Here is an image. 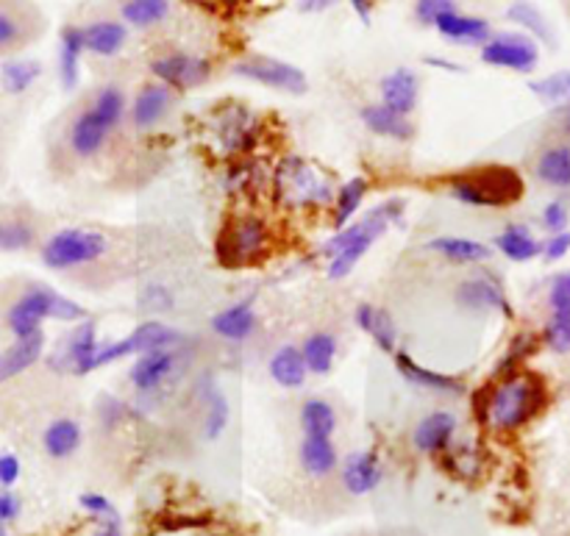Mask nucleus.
Masks as SVG:
<instances>
[{
    "label": "nucleus",
    "instance_id": "21",
    "mask_svg": "<svg viewBox=\"0 0 570 536\" xmlns=\"http://www.w3.org/2000/svg\"><path fill=\"white\" fill-rule=\"evenodd\" d=\"M256 326H259V320H256L254 300L250 298L226 306V309L212 317V331L226 339V343H248L256 334Z\"/></svg>",
    "mask_w": 570,
    "mask_h": 536
},
{
    "label": "nucleus",
    "instance_id": "11",
    "mask_svg": "<svg viewBox=\"0 0 570 536\" xmlns=\"http://www.w3.org/2000/svg\"><path fill=\"white\" fill-rule=\"evenodd\" d=\"M150 72L156 81L170 89H195L204 87L212 78V61L204 56L176 50V53H165L150 61Z\"/></svg>",
    "mask_w": 570,
    "mask_h": 536
},
{
    "label": "nucleus",
    "instance_id": "32",
    "mask_svg": "<svg viewBox=\"0 0 570 536\" xmlns=\"http://www.w3.org/2000/svg\"><path fill=\"white\" fill-rule=\"evenodd\" d=\"M495 248H499V254H504L510 261H518V265L543 256V242L534 237L532 228L518 226V222L507 226L504 231L495 237Z\"/></svg>",
    "mask_w": 570,
    "mask_h": 536
},
{
    "label": "nucleus",
    "instance_id": "8",
    "mask_svg": "<svg viewBox=\"0 0 570 536\" xmlns=\"http://www.w3.org/2000/svg\"><path fill=\"white\" fill-rule=\"evenodd\" d=\"M482 61L499 70H512L529 76L540 64V44L529 33H493L488 44H482Z\"/></svg>",
    "mask_w": 570,
    "mask_h": 536
},
{
    "label": "nucleus",
    "instance_id": "59",
    "mask_svg": "<svg viewBox=\"0 0 570 536\" xmlns=\"http://www.w3.org/2000/svg\"><path fill=\"white\" fill-rule=\"evenodd\" d=\"M560 128H562V133H566V137H570V103L568 106H560Z\"/></svg>",
    "mask_w": 570,
    "mask_h": 536
},
{
    "label": "nucleus",
    "instance_id": "40",
    "mask_svg": "<svg viewBox=\"0 0 570 536\" xmlns=\"http://www.w3.org/2000/svg\"><path fill=\"white\" fill-rule=\"evenodd\" d=\"M170 0H126L120 6V17L131 28H154L170 17Z\"/></svg>",
    "mask_w": 570,
    "mask_h": 536
},
{
    "label": "nucleus",
    "instance_id": "30",
    "mask_svg": "<svg viewBox=\"0 0 570 536\" xmlns=\"http://www.w3.org/2000/svg\"><path fill=\"white\" fill-rule=\"evenodd\" d=\"M42 350L45 334H37V337L28 339H14V343L0 354V384L11 381V378H17L20 373H26L28 367L37 365V361L42 359Z\"/></svg>",
    "mask_w": 570,
    "mask_h": 536
},
{
    "label": "nucleus",
    "instance_id": "42",
    "mask_svg": "<svg viewBox=\"0 0 570 536\" xmlns=\"http://www.w3.org/2000/svg\"><path fill=\"white\" fill-rule=\"evenodd\" d=\"M534 95H538L543 103L549 106H568L570 103V70H560V72H551V76L538 78V81L529 83Z\"/></svg>",
    "mask_w": 570,
    "mask_h": 536
},
{
    "label": "nucleus",
    "instance_id": "23",
    "mask_svg": "<svg viewBox=\"0 0 570 536\" xmlns=\"http://www.w3.org/2000/svg\"><path fill=\"white\" fill-rule=\"evenodd\" d=\"M298 461L306 476L328 478L334 470H340L343 459L337 454V445L332 437H304L298 448Z\"/></svg>",
    "mask_w": 570,
    "mask_h": 536
},
{
    "label": "nucleus",
    "instance_id": "27",
    "mask_svg": "<svg viewBox=\"0 0 570 536\" xmlns=\"http://www.w3.org/2000/svg\"><path fill=\"white\" fill-rule=\"evenodd\" d=\"M354 320L356 326L376 343L379 350L395 356V350H399V328H395L393 317H390L387 311L376 309V306L371 304H362L360 309H356Z\"/></svg>",
    "mask_w": 570,
    "mask_h": 536
},
{
    "label": "nucleus",
    "instance_id": "24",
    "mask_svg": "<svg viewBox=\"0 0 570 536\" xmlns=\"http://www.w3.org/2000/svg\"><path fill=\"white\" fill-rule=\"evenodd\" d=\"M434 28H438L449 42L456 44H479V48H482V44H488L490 39H493V28H490V22L484 20V17L460 14V11L445 14Z\"/></svg>",
    "mask_w": 570,
    "mask_h": 536
},
{
    "label": "nucleus",
    "instance_id": "41",
    "mask_svg": "<svg viewBox=\"0 0 570 536\" xmlns=\"http://www.w3.org/2000/svg\"><path fill=\"white\" fill-rule=\"evenodd\" d=\"M42 76V67L33 59H14L6 61L3 70H0V83L9 95H22L37 83V78Z\"/></svg>",
    "mask_w": 570,
    "mask_h": 536
},
{
    "label": "nucleus",
    "instance_id": "20",
    "mask_svg": "<svg viewBox=\"0 0 570 536\" xmlns=\"http://www.w3.org/2000/svg\"><path fill=\"white\" fill-rule=\"evenodd\" d=\"M111 133L115 131L92 109L78 111V117L70 126V150L78 159H92V156H98L104 150Z\"/></svg>",
    "mask_w": 570,
    "mask_h": 536
},
{
    "label": "nucleus",
    "instance_id": "39",
    "mask_svg": "<svg viewBox=\"0 0 570 536\" xmlns=\"http://www.w3.org/2000/svg\"><path fill=\"white\" fill-rule=\"evenodd\" d=\"M507 20L521 26L523 33H529V37L538 39V42L554 44V31H551L549 20H546L543 11L534 3H529V0H515V3L507 9Z\"/></svg>",
    "mask_w": 570,
    "mask_h": 536
},
{
    "label": "nucleus",
    "instance_id": "61",
    "mask_svg": "<svg viewBox=\"0 0 570 536\" xmlns=\"http://www.w3.org/2000/svg\"><path fill=\"white\" fill-rule=\"evenodd\" d=\"M3 228H6V222L0 220V239H3Z\"/></svg>",
    "mask_w": 570,
    "mask_h": 536
},
{
    "label": "nucleus",
    "instance_id": "4",
    "mask_svg": "<svg viewBox=\"0 0 570 536\" xmlns=\"http://www.w3.org/2000/svg\"><path fill=\"white\" fill-rule=\"evenodd\" d=\"M271 248V231L256 215H237L223 226L217 237V261L223 267H250Z\"/></svg>",
    "mask_w": 570,
    "mask_h": 536
},
{
    "label": "nucleus",
    "instance_id": "12",
    "mask_svg": "<svg viewBox=\"0 0 570 536\" xmlns=\"http://www.w3.org/2000/svg\"><path fill=\"white\" fill-rule=\"evenodd\" d=\"M98 331H95L92 320H83L72 328L67 343L61 345L59 356L50 365L61 373H72V376H87L95 370V359H98Z\"/></svg>",
    "mask_w": 570,
    "mask_h": 536
},
{
    "label": "nucleus",
    "instance_id": "29",
    "mask_svg": "<svg viewBox=\"0 0 570 536\" xmlns=\"http://www.w3.org/2000/svg\"><path fill=\"white\" fill-rule=\"evenodd\" d=\"M81 439H83L81 426H78L72 417H56V420L45 428L42 448L53 461H65V459H70V456L78 454V448H81Z\"/></svg>",
    "mask_w": 570,
    "mask_h": 536
},
{
    "label": "nucleus",
    "instance_id": "51",
    "mask_svg": "<svg viewBox=\"0 0 570 536\" xmlns=\"http://www.w3.org/2000/svg\"><path fill=\"white\" fill-rule=\"evenodd\" d=\"M570 254V231L549 234V239H543V259L546 261H560Z\"/></svg>",
    "mask_w": 570,
    "mask_h": 536
},
{
    "label": "nucleus",
    "instance_id": "31",
    "mask_svg": "<svg viewBox=\"0 0 570 536\" xmlns=\"http://www.w3.org/2000/svg\"><path fill=\"white\" fill-rule=\"evenodd\" d=\"M309 376V367H306L304 354H301L298 345H282V348L273 354L271 359V378L282 389H301Z\"/></svg>",
    "mask_w": 570,
    "mask_h": 536
},
{
    "label": "nucleus",
    "instance_id": "58",
    "mask_svg": "<svg viewBox=\"0 0 570 536\" xmlns=\"http://www.w3.org/2000/svg\"><path fill=\"white\" fill-rule=\"evenodd\" d=\"M426 64L429 67H443V70H451V72H462L460 64H451L449 59H438V56H429Z\"/></svg>",
    "mask_w": 570,
    "mask_h": 536
},
{
    "label": "nucleus",
    "instance_id": "56",
    "mask_svg": "<svg viewBox=\"0 0 570 536\" xmlns=\"http://www.w3.org/2000/svg\"><path fill=\"white\" fill-rule=\"evenodd\" d=\"M351 6H354V11H356V17H360L362 22H371V0H348Z\"/></svg>",
    "mask_w": 570,
    "mask_h": 536
},
{
    "label": "nucleus",
    "instance_id": "60",
    "mask_svg": "<svg viewBox=\"0 0 570 536\" xmlns=\"http://www.w3.org/2000/svg\"><path fill=\"white\" fill-rule=\"evenodd\" d=\"M195 3H200V6H220V3H226V0H195Z\"/></svg>",
    "mask_w": 570,
    "mask_h": 536
},
{
    "label": "nucleus",
    "instance_id": "14",
    "mask_svg": "<svg viewBox=\"0 0 570 536\" xmlns=\"http://www.w3.org/2000/svg\"><path fill=\"white\" fill-rule=\"evenodd\" d=\"M217 145L223 148V153L228 156H245L254 150L256 139H259V126H256L254 115L243 106H234L220 115L215 126Z\"/></svg>",
    "mask_w": 570,
    "mask_h": 536
},
{
    "label": "nucleus",
    "instance_id": "26",
    "mask_svg": "<svg viewBox=\"0 0 570 536\" xmlns=\"http://www.w3.org/2000/svg\"><path fill=\"white\" fill-rule=\"evenodd\" d=\"M87 53V39L81 26H65L59 33V78L65 89H76L81 78V56Z\"/></svg>",
    "mask_w": 570,
    "mask_h": 536
},
{
    "label": "nucleus",
    "instance_id": "44",
    "mask_svg": "<svg viewBox=\"0 0 570 536\" xmlns=\"http://www.w3.org/2000/svg\"><path fill=\"white\" fill-rule=\"evenodd\" d=\"M543 343L554 354H570V315H549L543 328Z\"/></svg>",
    "mask_w": 570,
    "mask_h": 536
},
{
    "label": "nucleus",
    "instance_id": "18",
    "mask_svg": "<svg viewBox=\"0 0 570 536\" xmlns=\"http://www.w3.org/2000/svg\"><path fill=\"white\" fill-rule=\"evenodd\" d=\"M456 437V417L451 411H432L412 431V445L426 456L449 454Z\"/></svg>",
    "mask_w": 570,
    "mask_h": 536
},
{
    "label": "nucleus",
    "instance_id": "10",
    "mask_svg": "<svg viewBox=\"0 0 570 536\" xmlns=\"http://www.w3.org/2000/svg\"><path fill=\"white\" fill-rule=\"evenodd\" d=\"M56 295L59 292L48 287H28L6 311V326H9L11 337L28 339L42 334V322L53 320Z\"/></svg>",
    "mask_w": 570,
    "mask_h": 536
},
{
    "label": "nucleus",
    "instance_id": "34",
    "mask_svg": "<svg viewBox=\"0 0 570 536\" xmlns=\"http://www.w3.org/2000/svg\"><path fill=\"white\" fill-rule=\"evenodd\" d=\"M429 250L443 256L451 265H479L493 256V248L468 237H438L429 242Z\"/></svg>",
    "mask_w": 570,
    "mask_h": 536
},
{
    "label": "nucleus",
    "instance_id": "2",
    "mask_svg": "<svg viewBox=\"0 0 570 536\" xmlns=\"http://www.w3.org/2000/svg\"><path fill=\"white\" fill-rule=\"evenodd\" d=\"M401 215H404V200H384L382 206L367 211L362 220L351 222L343 231L334 234V237L323 245V254H326L328 259V278L340 281V278L351 276L354 267L360 265L362 256L384 237V231H387L393 222L401 220Z\"/></svg>",
    "mask_w": 570,
    "mask_h": 536
},
{
    "label": "nucleus",
    "instance_id": "43",
    "mask_svg": "<svg viewBox=\"0 0 570 536\" xmlns=\"http://www.w3.org/2000/svg\"><path fill=\"white\" fill-rule=\"evenodd\" d=\"M228 417H232V406H228L226 395H223L217 387H209V393H206V420H204L206 439H220V434L228 428Z\"/></svg>",
    "mask_w": 570,
    "mask_h": 536
},
{
    "label": "nucleus",
    "instance_id": "35",
    "mask_svg": "<svg viewBox=\"0 0 570 536\" xmlns=\"http://www.w3.org/2000/svg\"><path fill=\"white\" fill-rule=\"evenodd\" d=\"M301 354H304L306 367H309L312 376H328L337 359V337L328 331H315L304 339L301 345Z\"/></svg>",
    "mask_w": 570,
    "mask_h": 536
},
{
    "label": "nucleus",
    "instance_id": "22",
    "mask_svg": "<svg viewBox=\"0 0 570 536\" xmlns=\"http://www.w3.org/2000/svg\"><path fill=\"white\" fill-rule=\"evenodd\" d=\"M393 359H395V367H399L401 376H404L410 384H415V387L429 389V393H443V395H462V393H465V384H462L460 378L445 376V373L429 370V367L417 365V361L412 359L406 350H395Z\"/></svg>",
    "mask_w": 570,
    "mask_h": 536
},
{
    "label": "nucleus",
    "instance_id": "48",
    "mask_svg": "<svg viewBox=\"0 0 570 536\" xmlns=\"http://www.w3.org/2000/svg\"><path fill=\"white\" fill-rule=\"evenodd\" d=\"M540 222H543V228L549 234L568 231L570 211H568L566 200H549V204H546V209H543V215H540Z\"/></svg>",
    "mask_w": 570,
    "mask_h": 536
},
{
    "label": "nucleus",
    "instance_id": "45",
    "mask_svg": "<svg viewBox=\"0 0 570 536\" xmlns=\"http://www.w3.org/2000/svg\"><path fill=\"white\" fill-rule=\"evenodd\" d=\"M451 11H456L454 0H415V20L421 26L434 28Z\"/></svg>",
    "mask_w": 570,
    "mask_h": 536
},
{
    "label": "nucleus",
    "instance_id": "28",
    "mask_svg": "<svg viewBox=\"0 0 570 536\" xmlns=\"http://www.w3.org/2000/svg\"><path fill=\"white\" fill-rule=\"evenodd\" d=\"M83 39H87V50L100 59H111L120 53L128 42V26L120 20H95L83 26Z\"/></svg>",
    "mask_w": 570,
    "mask_h": 536
},
{
    "label": "nucleus",
    "instance_id": "62",
    "mask_svg": "<svg viewBox=\"0 0 570 536\" xmlns=\"http://www.w3.org/2000/svg\"><path fill=\"white\" fill-rule=\"evenodd\" d=\"M0 536H6V532H3V526H0Z\"/></svg>",
    "mask_w": 570,
    "mask_h": 536
},
{
    "label": "nucleus",
    "instance_id": "33",
    "mask_svg": "<svg viewBox=\"0 0 570 536\" xmlns=\"http://www.w3.org/2000/svg\"><path fill=\"white\" fill-rule=\"evenodd\" d=\"M534 176L551 189H570V142H557L540 153Z\"/></svg>",
    "mask_w": 570,
    "mask_h": 536
},
{
    "label": "nucleus",
    "instance_id": "3",
    "mask_svg": "<svg viewBox=\"0 0 570 536\" xmlns=\"http://www.w3.org/2000/svg\"><path fill=\"white\" fill-rule=\"evenodd\" d=\"M273 192L284 209H323L337 198V189L332 187L326 172H321L312 161L301 159V156H287L276 167Z\"/></svg>",
    "mask_w": 570,
    "mask_h": 536
},
{
    "label": "nucleus",
    "instance_id": "52",
    "mask_svg": "<svg viewBox=\"0 0 570 536\" xmlns=\"http://www.w3.org/2000/svg\"><path fill=\"white\" fill-rule=\"evenodd\" d=\"M22 500L11 489H0V526H9L20 517Z\"/></svg>",
    "mask_w": 570,
    "mask_h": 536
},
{
    "label": "nucleus",
    "instance_id": "9",
    "mask_svg": "<svg viewBox=\"0 0 570 536\" xmlns=\"http://www.w3.org/2000/svg\"><path fill=\"white\" fill-rule=\"evenodd\" d=\"M234 72L248 81L262 83V87L278 89V92L289 95H304L309 89V81H306L304 70L289 61L273 59V56H245L234 64Z\"/></svg>",
    "mask_w": 570,
    "mask_h": 536
},
{
    "label": "nucleus",
    "instance_id": "1",
    "mask_svg": "<svg viewBox=\"0 0 570 536\" xmlns=\"http://www.w3.org/2000/svg\"><path fill=\"white\" fill-rule=\"evenodd\" d=\"M549 404V387L534 373H504L482 393L484 426L499 434H515L534 420Z\"/></svg>",
    "mask_w": 570,
    "mask_h": 536
},
{
    "label": "nucleus",
    "instance_id": "13",
    "mask_svg": "<svg viewBox=\"0 0 570 536\" xmlns=\"http://www.w3.org/2000/svg\"><path fill=\"white\" fill-rule=\"evenodd\" d=\"M178 370V348H159L148 350V354L137 356V361L131 365L128 373V381L137 389L139 395L159 393L167 381L173 378V373Z\"/></svg>",
    "mask_w": 570,
    "mask_h": 536
},
{
    "label": "nucleus",
    "instance_id": "46",
    "mask_svg": "<svg viewBox=\"0 0 570 536\" xmlns=\"http://www.w3.org/2000/svg\"><path fill=\"white\" fill-rule=\"evenodd\" d=\"M551 315H570V272H557L549 284Z\"/></svg>",
    "mask_w": 570,
    "mask_h": 536
},
{
    "label": "nucleus",
    "instance_id": "19",
    "mask_svg": "<svg viewBox=\"0 0 570 536\" xmlns=\"http://www.w3.org/2000/svg\"><path fill=\"white\" fill-rule=\"evenodd\" d=\"M379 92H382V103L387 109L410 117L417 109V100H421V78L410 67H395L393 72L382 78Z\"/></svg>",
    "mask_w": 570,
    "mask_h": 536
},
{
    "label": "nucleus",
    "instance_id": "17",
    "mask_svg": "<svg viewBox=\"0 0 570 536\" xmlns=\"http://www.w3.org/2000/svg\"><path fill=\"white\" fill-rule=\"evenodd\" d=\"M382 459L376 450H356V454L345 456L340 465V478H343L345 493L354 498H365L373 489L382 484Z\"/></svg>",
    "mask_w": 570,
    "mask_h": 536
},
{
    "label": "nucleus",
    "instance_id": "25",
    "mask_svg": "<svg viewBox=\"0 0 570 536\" xmlns=\"http://www.w3.org/2000/svg\"><path fill=\"white\" fill-rule=\"evenodd\" d=\"M362 122L371 133L384 139H395V142H410L415 137V126L410 122V117L399 115V111L387 109L384 103H371L362 109Z\"/></svg>",
    "mask_w": 570,
    "mask_h": 536
},
{
    "label": "nucleus",
    "instance_id": "50",
    "mask_svg": "<svg viewBox=\"0 0 570 536\" xmlns=\"http://www.w3.org/2000/svg\"><path fill=\"white\" fill-rule=\"evenodd\" d=\"M22 39V26L14 14L9 11H0V50L14 48Z\"/></svg>",
    "mask_w": 570,
    "mask_h": 536
},
{
    "label": "nucleus",
    "instance_id": "36",
    "mask_svg": "<svg viewBox=\"0 0 570 536\" xmlns=\"http://www.w3.org/2000/svg\"><path fill=\"white\" fill-rule=\"evenodd\" d=\"M298 417L304 437H334V431H337V411L323 398H306L301 404Z\"/></svg>",
    "mask_w": 570,
    "mask_h": 536
},
{
    "label": "nucleus",
    "instance_id": "54",
    "mask_svg": "<svg viewBox=\"0 0 570 536\" xmlns=\"http://www.w3.org/2000/svg\"><path fill=\"white\" fill-rule=\"evenodd\" d=\"M98 415H100V423H104V428H115L117 423L126 417V404H120V400L115 398H104L98 406Z\"/></svg>",
    "mask_w": 570,
    "mask_h": 536
},
{
    "label": "nucleus",
    "instance_id": "49",
    "mask_svg": "<svg viewBox=\"0 0 570 536\" xmlns=\"http://www.w3.org/2000/svg\"><path fill=\"white\" fill-rule=\"evenodd\" d=\"M33 239V231L26 226V222L14 220V222H6L3 228V239H0V248L3 250H20L28 248Z\"/></svg>",
    "mask_w": 570,
    "mask_h": 536
},
{
    "label": "nucleus",
    "instance_id": "38",
    "mask_svg": "<svg viewBox=\"0 0 570 536\" xmlns=\"http://www.w3.org/2000/svg\"><path fill=\"white\" fill-rule=\"evenodd\" d=\"M89 109H92L111 131H117V128L122 126V120L128 117V109H131V106H128L126 92H122L117 83H106V87H100L98 92H95Z\"/></svg>",
    "mask_w": 570,
    "mask_h": 536
},
{
    "label": "nucleus",
    "instance_id": "37",
    "mask_svg": "<svg viewBox=\"0 0 570 536\" xmlns=\"http://www.w3.org/2000/svg\"><path fill=\"white\" fill-rule=\"evenodd\" d=\"M367 198V181L362 176H354L351 181H345L337 189V198H334V228L343 231L345 226H351L356 215H360L362 204Z\"/></svg>",
    "mask_w": 570,
    "mask_h": 536
},
{
    "label": "nucleus",
    "instance_id": "55",
    "mask_svg": "<svg viewBox=\"0 0 570 536\" xmlns=\"http://www.w3.org/2000/svg\"><path fill=\"white\" fill-rule=\"evenodd\" d=\"M92 536H126L122 534L120 520H95V534Z\"/></svg>",
    "mask_w": 570,
    "mask_h": 536
},
{
    "label": "nucleus",
    "instance_id": "15",
    "mask_svg": "<svg viewBox=\"0 0 570 536\" xmlns=\"http://www.w3.org/2000/svg\"><path fill=\"white\" fill-rule=\"evenodd\" d=\"M173 109V89L165 87L161 81H150L145 87H139V92L134 95L131 109H128V120L137 128L139 133L154 131L156 126H161L167 115Z\"/></svg>",
    "mask_w": 570,
    "mask_h": 536
},
{
    "label": "nucleus",
    "instance_id": "57",
    "mask_svg": "<svg viewBox=\"0 0 570 536\" xmlns=\"http://www.w3.org/2000/svg\"><path fill=\"white\" fill-rule=\"evenodd\" d=\"M334 0H301V11H326Z\"/></svg>",
    "mask_w": 570,
    "mask_h": 536
},
{
    "label": "nucleus",
    "instance_id": "53",
    "mask_svg": "<svg viewBox=\"0 0 570 536\" xmlns=\"http://www.w3.org/2000/svg\"><path fill=\"white\" fill-rule=\"evenodd\" d=\"M20 482V459L14 454H0V489H11Z\"/></svg>",
    "mask_w": 570,
    "mask_h": 536
},
{
    "label": "nucleus",
    "instance_id": "47",
    "mask_svg": "<svg viewBox=\"0 0 570 536\" xmlns=\"http://www.w3.org/2000/svg\"><path fill=\"white\" fill-rule=\"evenodd\" d=\"M78 504H81V509L87 512L92 520H120V515H117L115 504H111L106 495H98V493H83L81 498H78Z\"/></svg>",
    "mask_w": 570,
    "mask_h": 536
},
{
    "label": "nucleus",
    "instance_id": "6",
    "mask_svg": "<svg viewBox=\"0 0 570 536\" xmlns=\"http://www.w3.org/2000/svg\"><path fill=\"white\" fill-rule=\"evenodd\" d=\"M109 250V239L89 228H65L42 245V261L50 270H76L92 265Z\"/></svg>",
    "mask_w": 570,
    "mask_h": 536
},
{
    "label": "nucleus",
    "instance_id": "7",
    "mask_svg": "<svg viewBox=\"0 0 570 536\" xmlns=\"http://www.w3.org/2000/svg\"><path fill=\"white\" fill-rule=\"evenodd\" d=\"M181 345V334L176 328L165 326L159 320H148L142 326L134 328L128 337L117 339V343L100 345L98 359H95V370L106 365H115V361L128 359V356H142L148 350H159V348H178Z\"/></svg>",
    "mask_w": 570,
    "mask_h": 536
},
{
    "label": "nucleus",
    "instance_id": "5",
    "mask_svg": "<svg viewBox=\"0 0 570 536\" xmlns=\"http://www.w3.org/2000/svg\"><path fill=\"white\" fill-rule=\"evenodd\" d=\"M523 195V181L515 170L507 167H490V170H473L451 183V198L465 206H507L515 204Z\"/></svg>",
    "mask_w": 570,
    "mask_h": 536
},
{
    "label": "nucleus",
    "instance_id": "16",
    "mask_svg": "<svg viewBox=\"0 0 570 536\" xmlns=\"http://www.w3.org/2000/svg\"><path fill=\"white\" fill-rule=\"evenodd\" d=\"M456 304L471 311H499L512 320V304L507 298L504 287L490 276H471L456 287Z\"/></svg>",
    "mask_w": 570,
    "mask_h": 536
}]
</instances>
